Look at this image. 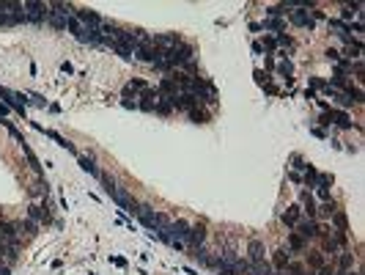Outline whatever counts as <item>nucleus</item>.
Listing matches in <instances>:
<instances>
[{
    "label": "nucleus",
    "mask_w": 365,
    "mask_h": 275,
    "mask_svg": "<svg viewBox=\"0 0 365 275\" xmlns=\"http://www.w3.org/2000/svg\"><path fill=\"white\" fill-rule=\"evenodd\" d=\"M335 212H338V206L332 204V198H329V201H324V206H321V215H324V217H332Z\"/></svg>",
    "instance_id": "nucleus-27"
},
{
    "label": "nucleus",
    "mask_w": 365,
    "mask_h": 275,
    "mask_svg": "<svg viewBox=\"0 0 365 275\" xmlns=\"http://www.w3.org/2000/svg\"><path fill=\"white\" fill-rule=\"evenodd\" d=\"M22 152H25V157H28V162H31V168L36 171V174H41V165H38V160H36V154L31 152V149H28V146L22 143Z\"/></svg>",
    "instance_id": "nucleus-21"
},
{
    "label": "nucleus",
    "mask_w": 365,
    "mask_h": 275,
    "mask_svg": "<svg viewBox=\"0 0 365 275\" xmlns=\"http://www.w3.org/2000/svg\"><path fill=\"white\" fill-rule=\"evenodd\" d=\"M289 17H291V22L299 25V28H313V17L308 14V8H291Z\"/></svg>",
    "instance_id": "nucleus-10"
},
{
    "label": "nucleus",
    "mask_w": 365,
    "mask_h": 275,
    "mask_svg": "<svg viewBox=\"0 0 365 275\" xmlns=\"http://www.w3.org/2000/svg\"><path fill=\"white\" fill-rule=\"evenodd\" d=\"M0 275H11V267H8V264H0Z\"/></svg>",
    "instance_id": "nucleus-36"
},
{
    "label": "nucleus",
    "mask_w": 365,
    "mask_h": 275,
    "mask_svg": "<svg viewBox=\"0 0 365 275\" xmlns=\"http://www.w3.org/2000/svg\"><path fill=\"white\" fill-rule=\"evenodd\" d=\"M22 11L31 25H44L47 22V3H36V0H25Z\"/></svg>",
    "instance_id": "nucleus-3"
},
{
    "label": "nucleus",
    "mask_w": 365,
    "mask_h": 275,
    "mask_svg": "<svg viewBox=\"0 0 365 275\" xmlns=\"http://www.w3.org/2000/svg\"><path fill=\"white\" fill-rule=\"evenodd\" d=\"M289 264H291V253L289 251H277L274 253V267L277 270H286Z\"/></svg>",
    "instance_id": "nucleus-17"
},
{
    "label": "nucleus",
    "mask_w": 365,
    "mask_h": 275,
    "mask_svg": "<svg viewBox=\"0 0 365 275\" xmlns=\"http://www.w3.org/2000/svg\"><path fill=\"white\" fill-rule=\"evenodd\" d=\"M327 61H332V63H341V53H338V50H327Z\"/></svg>",
    "instance_id": "nucleus-31"
},
{
    "label": "nucleus",
    "mask_w": 365,
    "mask_h": 275,
    "mask_svg": "<svg viewBox=\"0 0 365 275\" xmlns=\"http://www.w3.org/2000/svg\"><path fill=\"white\" fill-rule=\"evenodd\" d=\"M313 135H319V138H327V132L321 130V127H313Z\"/></svg>",
    "instance_id": "nucleus-35"
},
{
    "label": "nucleus",
    "mask_w": 365,
    "mask_h": 275,
    "mask_svg": "<svg viewBox=\"0 0 365 275\" xmlns=\"http://www.w3.org/2000/svg\"><path fill=\"white\" fill-rule=\"evenodd\" d=\"M0 97L8 102V107H14L17 113L25 116V110H28V99H25L22 94H17V91H11V88H6V85H0Z\"/></svg>",
    "instance_id": "nucleus-5"
},
{
    "label": "nucleus",
    "mask_w": 365,
    "mask_h": 275,
    "mask_svg": "<svg viewBox=\"0 0 365 275\" xmlns=\"http://www.w3.org/2000/svg\"><path fill=\"white\" fill-rule=\"evenodd\" d=\"M135 58L137 61H143V63H160L162 61V53L160 50H157V47H154V41H151V36H146L143 41H140V44L135 47Z\"/></svg>",
    "instance_id": "nucleus-2"
},
{
    "label": "nucleus",
    "mask_w": 365,
    "mask_h": 275,
    "mask_svg": "<svg viewBox=\"0 0 365 275\" xmlns=\"http://www.w3.org/2000/svg\"><path fill=\"white\" fill-rule=\"evenodd\" d=\"M321 248H324V253H338L341 251V242H338L335 237H324V245H321Z\"/></svg>",
    "instance_id": "nucleus-20"
},
{
    "label": "nucleus",
    "mask_w": 365,
    "mask_h": 275,
    "mask_svg": "<svg viewBox=\"0 0 365 275\" xmlns=\"http://www.w3.org/2000/svg\"><path fill=\"white\" fill-rule=\"evenodd\" d=\"M135 215L140 217V223H143L146 229H151V231H160V229H165L167 223H170V220L165 217V215L154 212L151 206H146V204H140V206H137V212H135Z\"/></svg>",
    "instance_id": "nucleus-1"
},
{
    "label": "nucleus",
    "mask_w": 365,
    "mask_h": 275,
    "mask_svg": "<svg viewBox=\"0 0 365 275\" xmlns=\"http://www.w3.org/2000/svg\"><path fill=\"white\" fill-rule=\"evenodd\" d=\"M299 209H302V212H308V217H316V215H319V209H316V201H313V196H310L308 190L299 193Z\"/></svg>",
    "instance_id": "nucleus-11"
},
{
    "label": "nucleus",
    "mask_w": 365,
    "mask_h": 275,
    "mask_svg": "<svg viewBox=\"0 0 365 275\" xmlns=\"http://www.w3.org/2000/svg\"><path fill=\"white\" fill-rule=\"evenodd\" d=\"M137 107H140V110H146V113H154V105H157V99H160V91H157V88H146L143 94H140V97H137Z\"/></svg>",
    "instance_id": "nucleus-7"
},
{
    "label": "nucleus",
    "mask_w": 365,
    "mask_h": 275,
    "mask_svg": "<svg viewBox=\"0 0 365 275\" xmlns=\"http://www.w3.org/2000/svg\"><path fill=\"white\" fill-rule=\"evenodd\" d=\"M19 234H22V223H17V220H0V237L19 239Z\"/></svg>",
    "instance_id": "nucleus-9"
},
{
    "label": "nucleus",
    "mask_w": 365,
    "mask_h": 275,
    "mask_svg": "<svg viewBox=\"0 0 365 275\" xmlns=\"http://www.w3.org/2000/svg\"><path fill=\"white\" fill-rule=\"evenodd\" d=\"M280 220L286 223L289 229H294V226H297V223L302 220V209H299V206H289V209H286V212L280 215Z\"/></svg>",
    "instance_id": "nucleus-12"
},
{
    "label": "nucleus",
    "mask_w": 365,
    "mask_h": 275,
    "mask_svg": "<svg viewBox=\"0 0 365 275\" xmlns=\"http://www.w3.org/2000/svg\"><path fill=\"white\" fill-rule=\"evenodd\" d=\"M31 102H33V105H38V107H44V105H47V102L38 97V94H31Z\"/></svg>",
    "instance_id": "nucleus-32"
},
{
    "label": "nucleus",
    "mask_w": 365,
    "mask_h": 275,
    "mask_svg": "<svg viewBox=\"0 0 365 275\" xmlns=\"http://www.w3.org/2000/svg\"><path fill=\"white\" fill-rule=\"evenodd\" d=\"M294 234H299V237L308 242V239H316L321 234V229H319V223H316V217H308V220H299L297 226H294Z\"/></svg>",
    "instance_id": "nucleus-6"
},
{
    "label": "nucleus",
    "mask_w": 365,
    "mask_h": 275,
    "mask_svg": "<svg viewBox=\"0 0 365 275\" xmlns=\"http://www.w3.org/2000/svg\"><path fill=\"white\" fill-rule=\"evenodd\" d=\"M261 28H269V31H283V20H266Z\"/></svg>",
    "instance_id": "nucleus-30"
},
{
    "label": "nucleus",
    "mask_w": 365,
    "mask_h": 275,
    "mask_svg": "<svg viewBox=\"0 0 365 275\" xmlns=\"http://www.w3.org/2000/svg\"><path fill=\"white\" fill-rule=\"evenodd\" d=\"M305 245H308V242H305L299 234H294V231L289 234V248H291V251H305Z\"/></svg>",
    "instance_id": "nucleus-19"
},
{
    "label": "nucleus",
    "mask_w": 365,
    "mask_h": 275,
    "mask_svg": "<svg viewBox=\"0 0 365 275\" xmlns=\"http://www.w3.org/2000/svg\"><path fill=\"white\" fill-rule=\"evenodd\" d=\"M74 17L83 22V28H88V31H99L102 22H105L96 11H91V8H74Z\"/></svg>",
    "instance_id": "nucleus-4"
},
{
    "label": "nucleus",
    "mask_w": 365,
    "mask_h": 275,
    "mask_svg": "<svg viewBox=\"0 0 365 275\" xmlns=\"http://www.w3.org/2000/svg\"><path fill=\"white\" fill-rule=\"evenodd\" d=\"M187 116H190L192 121H198V124H203V121H206V113L201 110V107H192V110H187Z\"/></svg>",
    "instance_id": "nucleus-25"
},
{
    "label": "nucleus",
    "mask_w": 365,
    "mask_h": 275,
    "mask_svg": "<svg viewBox=\"0 0 365 275\" xmlns=\"http://www.w3.org/2000/svg\"><path fill=\"white\" fill-rule=\"evenodd\" d=\"M338 264H341V270H349L351 264H354V256H351V253H341V261H338Z\"/></svg>",
    "instance_id": "nucleus-29"
},
{
    "label": "nucleus",
    "mask_w": 365,
    "mask_h": 275,
    "mask_svg": "<svg viewBox=\"0 0 365 275\" xmlns=\"http://www.w3.org/2000/svg\"><path fill=\"white\" fill-rule=\"evenodd\" d=\"M313 187H316V196L321 201H329V184H313Z\"/></svg>",
    "instance_id": "nucleus-26"
},
{
    "label": "nucleus",
    "mask_w": 365,
    "mask_h": 275,
    "mask_svg": "<svg viewBox=\"0 0 365 275\" xmlns=\"http://www.w3.org/2000/svg\"><path fill=\"white\" fill-rule=\"evenodd\" d=\"M146 88H148V85H146L143 80H129V83H127V97L135 91H146Z\"/></svg>",
    "instance_id": "nucleus-23"
},
{
    "label": "nucleus",
    "mask_w": 365,
    "mask_h": 275,
    "mask_svg": "<svg viewBox=\"0 0 365 275\" xmlns=\"http://www.w3.org/2000/svg\"><path fill=\"white\" fill-rule=\"evenodd\" d=\"M274 69H277V75L286 77V80H291V77H294V63H291L289 58H280V61L274 63Z\"/></svg>",
    "instance_id": "nucleus-14"
},
{
    "label": "nucleus",
    "mask_w": 365,
    "mask_h": 275,
    "mask_svg": "<svg viewBox=\"0 0 365 275\" xmlns=\"http://www.w3.org/2000/svg\"><path fill=\"white\" fill-rule=\"evenodd\" d=\"M247 253H250V261H264V242L261 239H253L250 245H247Z\"/></svg>",
    "instance_id": "nucleus-13"
},
{
    "label": "nucleus",
    "mask_w": 365,
    "mask_h": 275,
    "mask_svg": "<svg viewBox=\"0 0 365 275\" xmlns=\"http://www.w3.org/2000/svg\"><path fill=\"white\" fill-rule=\"evenodd\" d=\"M316 179H319V174H316V168H313V165H308V168H305V176H302V182L305 184H316Z\"/></svg>",
    "instance_id": "nucleus-24"
},
{
    "label": "nucleus",
    "mask_w": 365,
    "mask_h": 275,
    "mask_svg": "<svg viewBox=\"0 0 365 275\" xmlns=\"http://www.w3.org/2000/svg\"><path fill=\"white\" fill-rule=\"evenodd\" d=\"M80 168H83V171H88V174H91V176H96V179H99V168H96V165H93V160H91V157H83V154H80Z\"/></svg>",
    "instance_id": "nucleus-18"
},
{
    "label": "nucleus",
    "mask_w": 365,
    "mask_h": 275,
    "mask_svg": "<svg viewBox=\"0 0 365 275\" xmlns=\"http://www.w3.org/2000/svg\"><path fill=\"white\" fill-rule=\"evenodd\" d=\"M206 242V226L203 223H198V226H190V234H187V248H201V245Z\"/></svg>",
    "instance_id": "nucleus-8"
},
{
    "label": "nucleus",
    "mask_w": 365,
    "mask_h": 275,
    "mask_svg": "<svg viewBox=\"0 0 365 275\" xmlns=\"http://www.w3.org/2000/svg\"><path fill=\"white\" fill-rule=\"evenodd\" d=\"M308 264L316 267V270H321L324 267V253H308Z\"/></svg>",
    "instance_id": "nucleus-22"
},
{
    "label": "nucleus",
    "mask_w": 365,
    "mask_h": 275,
    "mask_svg": "<svg viewBox=\"0 0 365 275\" xmlns=\"http://www.w3.org/2000/svg\"><path fill=\"white\" fill-rule=\"evenodd\" d=\"M66 31L72 33V36H74V39H80V36H83V33H85V28H83V22H80V20H77L74 14H72V17H69V20H66Z\"/></svg>",
    "instance_id": "nucleus-15"
},
{
    "label": "nucleus",
    "mask_w": 365,
    "mask_h": 275,
    "mask_svg": "<svg viewBox=\"0 0 365 275\" xmlns=\"http://www.w3.org/2000/svg\"><path fill=\"white\" fill-rule=\"evenodd\" d=\"M61 69H63V72H66V75H72V72H74V69H72V63H66V61L61 63Z\"/></svg>",
    "instance_id": "nucleus-34"
},
{
    "label": "nucleus",
    "mask_w": 365,
    "mask_h": 275,
    "mask_svg": "<svg viewBox=\"0 0 365 275\" xmlns=\"http://www.w3.org/2000/svg\"><path fill=\"white\" fill-rule=\"evenodd\" d=\"M154 113L170 116V113H173V105H170V99H167V97H160V99H157V105H154Z\"/></svg>",
    "instance_id": "nucleus-16"
},
{
    "label": "nucleus",
    "mask_w": 365,
    "mask_h": 275,
    "mask_svg": "<svg viewBox=\"0 0 365 275\" xmlns=\"http://www.w3.org/2000/svg\"><path fill=\"white\" fill-rule=\"evenodd\" d=\"M22 229H25V231H28V234L33 237V234H38V223L33 220V217H28V220L22 223Z\"/></svg>",
    "instance_id": "nucleus-28"
},
{
    "label": "nucleus",
    "mask_w": 365,
    "mask_h": 275,
    "mask_svg": "<svg viewBox=\"0 0 365 275\" xmlns=\"http://www.w3.org/2000/svg\"><path fill=\"white\" fill-rule=\"evenodd\" d=\"M253 53H256V55H261V53H264V47H261V41H256V44H253Z\"/></svg>",
    "instance_id": "nucleus-33"
}]
</instances>
